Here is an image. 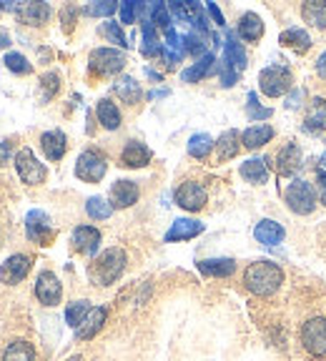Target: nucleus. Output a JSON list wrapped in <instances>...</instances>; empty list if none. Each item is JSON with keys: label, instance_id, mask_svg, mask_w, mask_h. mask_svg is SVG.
Returning a JSON list of instances; mask_svg holds the SVG:
<instances>
[{"label": "nucleus", "instance_id": "f257e3e1", "mask_svg": "<svg viewBox=\"0 0 326 361\" xmlns=\"http://www.w3.org/2000/svg\"><path fill=\"white\" fill-rule=\"evenodd\" d=\"M243 283L253 296L266 299V296L279 291V286L284 283V271L274 261H253L243 274Z\"/></svg>", "mask_w": 326, "mask_h": 361}, {"label": "nucleus", "instance_id": "f03ea898", "mask_svg": "<svg viewBox=\"0 0 326 361\" xmlns=\"http://www.w3.org/2000/svg\"><path fill=\"white\" fill-rule=\"evenodd\" d=\"M126 269V251L123 248H108L88 266V276L96 286H111L119 281Z\"/></svg>", "mask_w": 326, "mask_h": 361}, {"label": "nucleus", "instance_id": "7ed1b4c3", "mask_svg": "<svg viewBox=\"0 0 326 361\" xmlns=\"http://www.w3.org/2000/svg\"><path fill=\"white\" fill-rule=\"evenodd\" d=\"M301 346L309 351L314 359H324L326 356V319L324 316H314L301 326Z\"/></svg>", "mask_w": 326, "mask_h": 361}, {"label": "nucleus", "instance_id": "20e7f679", "mask_svg": "<svg viewBox=\"0 0 326 361\" xmlns=\"http://www.w3.org/2000/svg\"><path fill=\"white\" fill-rule=\"evenodd\" d=\"M284 201H286V206L294 214L309 216L316 206L314 188H311V183H306V180H294V183H289L286 191H284Z\"/></svg>", "mask_w": 326, "mask_h": 361}, {"label": "nucleus", "instance_id": "39448f33", "mask_svg": "<svg viewBox=\"0 0 326 361\" xmlns=\"http://www.w3.org/2000/svg\"><path fill=\"white\" fill-rule=\"evenodd\" d=\"M259 85H261V93H264V96H269V98L284 96V93L291 88V71L284 66L264 68L259 75Z\"/></svg>", "mask_w": 326, "mask_h": 361}, {"label": "nucleus", "instance_id": "423d86ee", "mask_svg": "<svg viewBox=\"0 0 326 361\" xmlns=\"http://www.w3.org/2000/svg\"><path fill=\"white\" fill-rule=\"evenodd\" d=\"M88 66L96 75H113L123 71L126 56L123 51H116V48H96V51L90 53Z\"/></svg>", "mask_w": 326, "mask_h": 361}, {"label": "nucleus", "instance_id": "0eeeda50", "mask_svg": "<svg viewBox=\"0 0 326 361\" xmlns=\"http://www.w3.org/2000/svg\"><path fill=\"white\" fill-rule=\"evenodd\" d=\"M16 169L18 176L23 178V183H28V186H38V183L45 180V176H48L45 166L35 158V153L30 148H20L16 153Z\"/></svg>", "mask_w": 326, "mask_h": 361}, {"label": "nucleus", "instance_id": "6e6552de", "mask_svg": "<svg viewBox=\"0 0 326 361\" xmlns=\"http://www.w3.org/2000/svg\"><path fill=\"white\" fill-rule=\"evenodd\" d=\"M106 158L98 151H83L78 156V164H76V176L80 180H88V183H98V180L106 176Z\"/></svg>", "mask_w": 326, "mask_h": 361}, {"label": "nucleus", "instance_id": "1a4fd4ad", "mask_svg": "<svg viewBox=\"0 0 326 361\" xmlns=\"http://www.w3.org/2000/svg\"><path fill=\"white\" fill-rule=\"evenodd\" d=\"M6 11H13L20 23L28 25H43L51 18V6L48 3H3Z\"/></svg>", "mask_w": 326, "mask_h": 361}, {"label": "nucleus", "instance_id": "9d476101", "mask_svg": "<svg viewBox=\"0 0 326 361\" xmlns=\"http://www.w3.org/2000/svg\"><path fill=\"white\" fill-rule=\"evenodd\" d=\"M25 233H28V238L33 243H40V246H45V243L53 238V226H51V216L45 214V211H28V216H25Z\"/></svg>", "mask_w": 326, "mask_h": 361}, {"label": "nucleus", "instance_id": "9b49d317", "mask_svg": "<svg viewBox=\"0 0 326 361\" xmlns=\"http://www.w3.org/2000/svg\"><path fill=\"white\" fill-rule=\"evenodd\" d=\"M206 198H208L206 188L198 180H186V183L179 186V191H176V203L186 211H201L206 206Z\"/></svg>", "mask_w": 326, "mask_h": 361}, {"label": "nucleus", "instance_id": "f8f14e48", "mask_svg": "<svg viewBox=\"0 0 326 361\" xmlns=\"http://www.w3.org/2000/svg\"><path fill=\"white\" fill-rule=\"evenodd\" d=\"M35 296H38V301L45 306L61 304L63 286H61V281H58L56 274H51V271H43V274H40L38 281H35Z\"/></svg>", "mask_w": 326, "mask_h": 361}, {"label": "nucleus", "instance_id": "ddd939ff", "mask_svg": "<svg viewBox=\"0 0 326 361\" xmlns=\"http://www.w3.org/2000/svg\"><path fill=\"white\" fill-rule=\"evenodd\" d=\"M71 243H73V248L78 254L96 256L98 246H101V231L93 228V226H78L73 231V236H71Z\"/></svg>", "mask_w": 326, "mask_h": 361}, {"label": "nucleus", "instance_id": "4468645a", "mask_svg": "<svg viewBox=\"0 0 326 361\" xmlns=\"http://www.w3.org/2000/svg\"><path fill=\"white\" fill-rule=\"evenodd\" d=\"M30 271V259L23 254H16L0 266V281L3 283H20L23 279L28 276Z\"/></svg>", "mask_w": 326, "mask_h": 361}, {"label": "nucleus", "instance_id": "2eb2a0df", "mask_svg": "<svg viewBox=\"0 0 326 361\" xmlns=\"http://www.w3.org/2000/svg\"><path fill=\"white\" fill-rule=\"evenodd\" d=\"M138 196H141V191L133 180H116L111 188V206L113 209H128L138 201Z\"/></svg>", "mask_w": 326, "mask_h": 361}, {"label": "nucleus", "instance_id": "dca6fc26", "mask_svg": "<svg viewBox=\"0 0 326 361\" xmlns=\"http://www.w3.org/2000/svg\"><path fill=\"white\" fill-rule=\"evenodd\" d=\"M301 166V148L298 143H286L282 151L276 153V171L279 176H294Z\"/></svg>", "mask_w": 326, "mask_h": 361}, {"label": "nucleus", "instance_id": "f3484780", "mask_svg": "<svg viewBox=\"0 0 326 361\" xmlns=\"http://www.w3.org/2000/svg\"><path fill=\"white\" fill-rule=\"evenodd\" d=\"M106 319H108L106 306H93V309H90V314L85 316V322L76 329V338H80V341H85V338H93L103 329Z\"/></svg>", "mask_w": 326, "mask_h": 361}, {"label": "nucleus", "instance_id": "a211bd4d", "mask_svg": "<svg viewBox=\"0 0 326 361\" xmlns=\"http://www.w3.org/2000/svg\"><path fill=\"white\" fill-rule=\"evenodd\" d=\"M253 236H256L259 243H264V246H276V243H282L284 238H286V231H284V226L279 224V221L264 219L256 224Z\"/></svg>", "mask_w": 326, "mask_h": 361}, {"label": "nucleus", "instance_id": "6ab92c4d", "mask_svg": "<svg viewBox=\"0 0 326 361\" xmlns=\"http://www.w3.org/2000/svg\"><path fill=\"white\" fill-rule=\"evenodd\" d=\"M151 148L143 146L141 141H131L128 146L123 148V153H121V161H123V166H128V169H143V166L151 164Z\"/></svg>", "mask_w": 326, "mask_h": 361}, {"label": "nucleus", "instance_id": "aec40b11", "mask_svg": "<svg viewBox=\"0 0 326 361\" xmlns=\"http://www.w3.org/2000/svg\"><path fill=\"white\" fill-rule=\"evenodd\" d=\"M203 233V224L201 221H193V219H176L174 226H171L169 231H166V241H186V238H193Z\"/></svg>", "mask_w": 326, "mask_h": 361}, {"label": "nucleus", "instance_id": "412c9836", "mask_svg": "<svg viewBox=\"0 0 326 361\" xmlns=\"http://www.w3.org/2000/svg\"><path fill=\"white\" fill-rule=\"evenodd\" d=\"M306 130L309 133H321L326 130V101L316 96L314 101H309V108H306Z\"/></svg>", "mask_w": 326, "mask_h": 361}, {"label": "nucleus", "instance_id": "4be33fe9", "mask_svg": "<svg viewBox=\"0 0 326 361\" xmlns=\"http://www.w3.org/2000/svg\"><path fill=\"white\" fill-rule=\"evenodd\" d=\"M40 146H43L48 161H61V158L66 156L68 143H66L63 130H48V133H43V138H40Z\"/></svg>", "mask_w": 326, "mask_h": 361}, {"label": "nucleus", "instance_id": "5701e85b", "mask_svg": "<svg viewBox=\"0 0 326 361\" xmlns=\"http://www.w3.org/2000/svg\"><path fill=\"white\" fill-rule=\"evenodd\" d=\"M274 138V128L271 126H266V123H259V126H251V128H246L241 133V146L243 148H261V146H266V143Z\"/></svg>", "mask_w": 326, "mask_h": 361}, {"label": "nucleus", "instance_id": "b1692460", "mask_svg": "<svg viewBox=\"0 0 326 361\" xmlns=\"http://www.w3.org/2000/svg\"><path fill=\"white\" fill-rule=\"evenodd\" d=\"M198 271H201L203 276L226 279L236 271V261L234 259H206V261H198Z\"/></svg>", "mask_w": 326, "mask_h": 361}, {"label": "nucleus", "instance_id": "393cba45", "mask_svg": "<svg viewBox=\"0 0 326 361\" xmlns=\"http://www.w3.org/2000/svg\"><path fill=\"white\" fill-rule=\"evenodd\" d=\"M241 176L248 180V183H266L269 180V166H266V158H248L241 164Z\"/></svg>", "mask_w": 326, "mask_h": 361}, {"label": "nucleus", "instance_id": "a878e982", "mask_svg": "<svg viewBox=\"0 0 326 361\" xmlns=\"http://www.w3.org/2000/svg\"><path fill=\"white\" fill-rule=\"evenodd\" d=\"M216 158L219 161H229V158H234L239 153V148H241V135H239V130H226V133H221V138L216 141Z\"/></svg>", "mask_w": 326, "mask_h": 361}, {"label": "nucleus", "instance_id": "bb28decb", "mask_svg": "<svg viewBox=\"0 0 326 361\" xmlns=\"http://www.w3.org/2000/svg\"><path fill=\"white\" fill-rule=\"evenodd\" d=\"M239 35L248 43H256V40L264 35V23L256 13H243L241 20H239Z\"/></svg>", "mask_w": 326, "mask_h": 361}, {"label": "nucleus", "instance_id": "cd10ccee", "mask_svg": "<svg viewBox=\"0 0 326 361\" xmlns=\"http://www.w3.org/2000/svg\"><path fill=\"white\" fill-rule=\"evenodd\" d=\"M113 93H116L123 103H131V106L141 101V96H143L141 85L135 83L131 75H123V78L116 80V83H113Z\"/></svg>", "mask_w": 326, "mask_h": 361}, {"label": "nucleus", "instance_id": "c85d7f7f", "mask_svg": "<svg viewBox=\"0 0 326 361\" xmlns=\"http://www.w3.org/2000/svg\"><path fill=\"white\" fill-rule=\"evenodd\" d=\"M301 18H304L309 25L319 30H326V0H309L301 6Z\"/></svg>", "mask_w": 326, "mask_h": 361}, {"label": "nucleus", "instance_id": "c756f323", "mask_svg": "<svg viewBox=\"0 0 326 361\" xmlns=\"http://www.w3.org/2000/svg\"><path fill=\"white\" fill-rule=\"evenodd\" d=\"M279 43L286 45V48H291V51H296V53H306L311 48V38H309V33H306L304 28L284 30L282 38H279Z\"/></svg>", "mask_w": 326, "mask_h": 361}, {"label": "nucleus", "instance_id": "7c9ffc66", "mask_svg": "<svg viewBox=\"0 0 326 361\" xmlns=\"http://www.w3.org/2000/svg\"><path fill=\"white\" fill-rule=\"evenodd\" d=\"M226 63L231 68H236V71L246 68V51H243V45L239 43V38L231 30L226 33Z\"/></svg>", "mask_w": 326, "mask_h": 361}, {"label": "nucleus", "instance_id": "2f4dec72", "mask_svg": "<svg viewBox=\"0 0 326 361\" xmlns=\"http://www.w3.org/2000/svg\"><path fill=\"white\" fill-rule=\"evenodd\" d=\"M214 63H216L214 53H206L203 58H198V63H193L188 71H183V73H181V80H183V83H198V80L206 78V75L211 73Z\"/></svg>", "mask_w": 326, "mask_h": 361}, {"label": "nucleus", "instance_id": "473e14b6", "mask_svg": "<svg viewBox=\"0 0 326 361\" xmlns=\"http://www.w3.org/2000/svg\"><path fill=\"white\" fill-rule=\"evenodd\" d=\"M96 113H98V121H101L103 128L116 130V128H119V126H121V111H119V108H116V103L108 101V98H103V101H98Z\"/></svg>", "mask_w": 326, "mask_h": 361}, {"label": "nucleus", "instance_id": "72a5a7b5", "mask_svg": "<svg viewBox=\"0 0 326 361\" xmlns=\"http://www.w3.org/2000/svg\"><path fill=\"white\" fill-rule=\"evenodd\" d=\"M169 13L174 18L183 23H196L198 16H201V6L198 3H186V0H176V3H169Z\"/></svg>", "mask_w": 326, "mask_h": 361}, {"label": "nucleus", "instance_id": "f704fd0d", "mask_svg": "<svg viewBox=\"0 0 326 361\" xmlns=\"http://www.w3.org/2000/svg\"><path fill=\"white\" fill-rule=\"evenodd\" d=\"M3 361H35V349L28 341H13L3 354Z\"/></svg>", "mask_w": 326, "mask_h": 361}, {"label": "nucleus", "instance_id": "c9c22d12", "mask_svg": "<svg viewBox=\"0 0 326 361\" xmlns=\"http://www.w3.org/2000/svg\"><path fill=\"white\" fill-rule=\"evenodd\" d=\"M214 146H216L214 138L208 133H193L191 138H188V153H191L193 158H206Z\"/></svg>", "mask_w": 326, "mask_h": 361}, {"label": "nucleus", "instance_id": "e433bc0d", "mask_svg": "<svg viewBox=\"0 0 326 361\" xmlns=\"http://www.w3.org/2000/svg\"><path fill=\"white\" fill-rule=\"evenodd\" d=\"M90 309H93V306H90L88 301H73V304H68V309H66V322H68V326L78 329L80 324L85 322V316L90 314Z\"/></svg>", "mask_w": 326, "mask_h": 361}, {"label": "nucleus", "instance_id": "4c0bfd02", "mask_svg": "<svg viewBox=\"0 0 326 361\" xmlns=\"http://www.w3.org/2000/svg\"><path fill=\"white\" fill-rule=\"evenodd\" d=\"M85 214L90 216V219H96V221H106L108 216L113 214V206L106 201V198L101 196H93L85 201Z\"/></svg>", "mask_w": 326, "mask_h": 361}, {"label": "nucleus", "instance_id": "58836bf2", "mask_svg": "<svg viewBox=\"0 0 326 361\" xmlns=\"http://www.w3.org/2000/svg\"><path fill=\"white\" fill-rule=\"evenodd\" d=\"M143 53H146V56H161L163 53L161 43H158V38H156V28H153L151 20H146V25H143Z\"/></svg>", "mask_w": 326, "mask_h": 361}, {"label": "nucleus", "instance_id": "ea45409f", "mask_svg": "<svg viewBox=\"0 0 326 361\" xmlns=\"http://www.w3.org/2000/svg\"><path fill=\"white\" fill-rule=\"evenodd\" d=\"M146 20H151L156 28H163V30H171V13H169V6L166 3H153L151 6V18H146Z\"/></svg>", "mask_w": 326, "mask_h": 361}, {"label": "nucleus", "instance_id": "a19ab883", "mask_svg": "<svg viewBox=\"0 0 326 361\" xmlns=\"http://www.w3.org/2000/svg\"><path fill=\"white\" fill-rule=\"evenodd\" d=\"M3 63L8 66V71H13V73H18V75L30 73V63H28V58L20 56V53H8L6 61H3Z\"/></svg>", "mask_w": 326, "mask_h": 361}, {"label": "nucleus", "instance_id": "79ce46f5", "mask_svg": "<svg viewBox=\"0 0 326 361\" xmlns=\"http://www.w3.org/2000/svg\"><path fill=\"white\" fill-rule=\"evenodd\" d=\"M183 51H188L191 56H206V43H203L201 33H188L183 35Z\"/></svg>", "mask_w": 326, "mask_h": 361}, {"label": "nucleus", "instance_id": "37998d69", "mask_svg": "<svg viewBox=\"0 0 326 361\" xmlns=\"http://www.w3.org/2000/svg\"><path fill=\"white\" fill-rule=\"evenodd\" d=\"M121 20L123 23H135V18L138 16H143V13H146V6H143V3H121Z\"/></svg>", "mask_w": 326, "mask_h": 361}, {"label": "nucleus", "instance_id": "c03bdc74", "mask_svg": "<svg viewBox=\"0 0 326 361\" xmlns=\"http://www.w3.org/2000/svg\"><path fill=\"white\" fill-rule=\"evenodd\" d=\"M103 33L108 35V40H113V43H119L121 48H128V40H126V35H123V30H121V25L119 23H113V20H108L106 25H103Z\"/></svg>", "mask_w": 326, "mask_h": 361}, {"label": "nucleus", "instance_id": "a18cd8bd", "mask_svg": "<svg viewBox=\"0 0 326 361\" xmlns=\"http://www.w3.org/2000/svg\"><path fill=\"white\" fill-rule=\"evenodd\" d=\"M248 116H251L253 121H266L271 116V108H261L259 96H256V93H248Z\"/></svg>", "mask_w": 326, "mask_h": 361}, {"label": "nucleus", "instance_id": "49530a36", "mask_svg": "<svg viewBox=\"0 0 326 361\" xmlns=\"http://www.w3.org/2000/svg\"><path fill=\"white\" fill-rule=\"evenodd\" d=\"M119 3H93V6H88L85 8V13L88 16H98V18H108V16H113V13L119 11Z\"/></svg>", "mask_w": 326, "mask_h": 361}, {"label": "nucleus", "instance_id": "de8ad7c7", "mask_svg": "<svg viewBox=\"0 0 326 361\" xmlns=\"http://www.w3.org/2000/svg\"><path fill=\"white\" fill-rule=\"evenodd\" d=\"M239 80V71L236 68H231L229 63L224 61V66H221V85H226V88H231V85Z\"/></svg>", "mask_w": 326, "mask_h": 361}, {"label": "nucleus", "instance_id": "09e8293b", "mask_svg": "<svg viewBox=\"0 0 326 361\" xmlns=\"http://www.w3.org/2000/svg\"><path fill=\"white\" fill-rule=\"evenodd\" d=\"M40 83H43V96L51 98L53 93L58 90V75L56 73H45L43 78H40Z\"/></svg>", "mask_w": 326, "mask_h": 361}, {"label": "nucleus", "instance_id": "8fccbe9b", "mask_svg": "<svg viewBox=\"0 0 326 361\" xmlns=\"http://www.w3.org/2000/svg\"><path fill=\"white\" fill-rule=\"evenodd\" d=\"M316 183H319V201L326 206V171L316 173Z\"/></svg>", "mask_w": 326, "mask_h": 361}, {"label": "nucleus", "instance_id": "3c124183", "mask_svg": "<svg viewBox=\"0 0 326 361\" xmlns=\"http://www.w3.org/2000/svg\"><path fill=\"white\" fill-rule=\"evenodd\" d=\"M76 25V8H66L63 11V28L71 30Z\"/></svg>", "mask_w": 326, "mask_h": 361}, {"label": "nucleus", "instance_id": "603ef678", "mask_svg": "<svg viewBox=\"0 0 326 361\" xmlns=\"http://www.w3.org/2000/svg\"><path fill=\"white\" fill-rule=\"evenodd\" d=\"M161 56L166 58V63H169V68H174L176 63L181 61V56H183V53H176V51H169V48H166V51H163Z\"/></svg>", "mask_w": 326, "mask_h": 361}, {"label": "nucleus", "instance_id": "864d4df0", "mask_svg": "<svg viewBox=\"0 0 326 361\" xmlns=\"http://www.w3.org/2000/svg\"><path fill=\"white\" fill-rule=\"evenodd\" d=\"M208 13H211V18H214L219 25H224V16H221V11H219V6H216V3H208Z\"/></svg>", "mask_w": 326, "mask_h": 361}, {"label": "nucleus", "instance_id": "5fc2aeb1", "mask_svg": "<svg viewBox=\"0 0 326 361\" xmlns=\"http://www.w3.org/2000/svg\"><path fill=\"white\" fill-rule=\"evenodd\" d=\"M316 73L321 75V78H326V51L319 56V61H316Z\"/></svg>", "mask_w": 326, "mask_h": 361}, {"label": "nucleus", "instance_id": "6e6d98bb", "mask_svg": "<svg viewBox=\"0 0 326 361\" xmlns=\"http://www.w3.org/2000/svg\"><path fill=\"white\" fill-rule=\"evenodd\" d=\"M8 158H11V143H0V166L8 164Z\"/></svg>", "mask_w": 326, "mask_h": 361}, {"label": "nucleus", "instance_id": "4d7b16f0", "mask_svg": "<svg viewBox=\"0 0 326 361\" xmlns=\"http://www.w3.org/2000/svg\"><path fill=\"white\" fill-rule=\"evenodd\" d=\"M298 98H301V90H296V93H294V96L289 98V101H286V108H296V106H298Z\"/></svg>", "mask_w": 326, "mask_h": 361}, {"label": "nucleus", "instance_id": "13d9d810", "mask_svg": "<svg viewBox=\"0 0 326 361\" xmlns=\"http://www.w3.org/2000/svg\"><path fill=\"white\" fill-rule=\"evenodd\" d=\"M8 43H11V35H8V33H6V30L0 28V48H6V45H8Z\"/></svg>", "mask_w": 326, "mask_h": 361}, {"label": "nucleus", "instance_id": "bf43d9fd", "mask_svg": "<svg viewBox=\"0 0 326 361\" xmlns=\"http://www.w3.org/2000/svg\"><path fill=\"white\" fill-rule=\"evenodd\" d=\"M66 361H83L80 356H71V359H66Z\"/></svg>", "mask_w": 326, "mask_h": 361}]
</instances>
